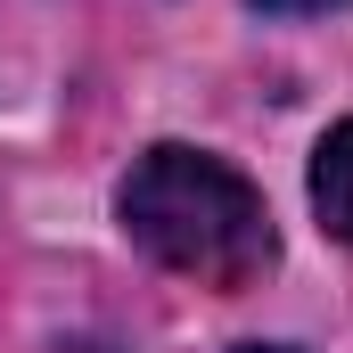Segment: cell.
Instances as JSON below:
<instances>
[{
  "instance_id": "1",
  "label": "cell",
  "mask_w": 353,
  "mask_h": 353,
  "mask_svg": "<svg viewBox=\"0 0 353 353\" xmlns=\"http://www.w3.org/2000/svg\"><path fill=\"white\" fill-rule=\"evenodd\" d=\"M115 214H123L140 255H157L165 271L197 279V288H255L279 255L263 189L239 165H222L205 148H181V140L148 148L123 173Z\"/></svg>"
},
{
  "instance_id": "2",
  "label": "cell",
  "mask_w": 353,
  "mask_h": 353,
  "mask_svg": "<svg viewBox=\"0 0 353 353\" xmlns=\"http://www.w3.org/2000/svg\"><path fill=\"white\" fill-rule=\"evenodd\" d=\"M312 214H321L329 239H345V247H353V115L312 148Z\"/></svg>"
},
{
  "instance_id": "3",
  "label": "cell",
  "mask_w": 353,
  "mask_h": 353,
  "mask_svg": "<svg viewBox=\"0 0 353 353\" xmlns=\"http://www.w3.org/2000/svg\"><path fill=\"white\" fill-rule=\"evenodd\" d=\"M263 17H312V8H337V0H255Z\"/></svg>"
},
{
  "instance_id": "4",
  "label": "cell",
  "mask_w": 353,
  "mask_h": 353,
  "mask_svg": "<svg viewBox=\"0 0 353 353\" xmlns=\"http://www.w3.org/2000/svg\"><path fill=\"white\" fill-rule=\"evenodd\" d=\"M239 353H288V345H239Z\"/></svg>"
}]
</instances>
